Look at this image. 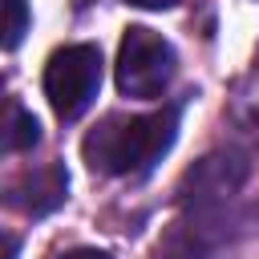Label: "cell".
Wrapping results in <instances>:
<instances>
[{"label": "cell", "instance_id": "obj_1", "mask_svg": "<svg viewBox=\"0 0 259 259\" xmlns=\"http://www.w3.org/2000/svg\"><path fill=\"white\" fill-rule=\"evenodd\" d=\"M178 138V105L154 109V113H113L105 117L97 130H89V138L81 142V154L89 162V170L97 174H150L166 150Z\"/></svg>", "mask_w": 259, "mask_h": 259}, {"label": "cell", "instance_id": "obj_2", "mask_svg": "<svg viewBox=\"0 0 259 259\" xmlns=\"http://www.w3.org/2000/svg\"><path fill=\"white\" fill-rule=\"evenodd\" d=\"M174 73H178V53L162 32H154L146 24L125 28L121 49H117V89H121V97L154 101L170 89Z\"/></svg>", "mask_w": 259, "mask_h": 259}, {"label": "cell", "instance_id": "obj_3", "mask_svg": "<svg viewBox=\"0 0 259 259\" xmlns=\"http://www.w3.org/2000/svg\"><path fill=\"white\" fill-rule=\"evenodd\" d=\"M101 89V49L97 45H65L45 65V97L61 121H77Z\"/></svg>", "mask_w": 259, "mask_h": 259}, {"label": "cell", "instance_id": "obj_4", "mask_svg": "<svg viewBox=\"0 0 259 259\" xmlns=\"http://www.w3.org/2000/svg\"><path fill=\"white\" fill-rule=\"evenodd\" d=\"M247 182V158L235 150H219L206 154L202 162H194L182 182H178V206L186 210V219H214L223 223L227 202L243 190Z\"/></svg>", "mask_w": 259, "mask_h": 259}, {"label": "cell", "instance_id": "obj_5", "mask_svg": "<svg viewBox=\"0 0 259 259\" xmlns=\"http://www.w3.org/2000/svg\"><path fill=\"white\" fill-rule=\"evenodd\" d=\"M65 194H69V174H65V166L53 162V166H40V170L24 174V178L8 190V202H12L16 210L40 219V214L57 210V206L65 202Z\"/></svg>", "mask_w": 259, "mask_h": 259}, {"label": "cell", "instance_id": "obj_6", "mask_svg": "<svg viewBox=\"0 0 259 259\" xmlns=\"http://www.w3.org/2000/svg\"><path fill=\"white\" fill-rule=\"evenodd\" d=\"M40 142V121L24 109V105H8V121H4V150H32Z\"/></svg>", "mask_w": 259, "mask_h": 259}, {"label": "cell", "instance_id": "obj_7", "mask_svg": "<svg viewBox=\"0 0 259 259\" xmlns=\"http://www.w3.org/2000/svg\"><path fill=\"white\" fill-rule=\"evenodd\" d=\"M28 32V4L24 0H4V49H16Z\"/></svg>", "mask_w": 259, "mask_h": 259}, {"label": "cell", "instance_id": "obj_8", "mask_svg": "<svg viewBox=\"0 0 259 259\" xmlns=\"http://www.w3.org/2000/svg\"><path fill=\"white\" fill-rule=\"evenodd\" d=\"M61 259H113V255H105V251H97V247H77V251H65Z\"/></svg>", "mask_w": 259, "mask_h": 259}, {"label": "cell", "instance_id": "obj_9", "mask_svg": "<svg viewBox=\"0 0 259 259\" xmlns=\"http://www.w3.org/2000/svg\"><path fill=\"white\" fill-rule=\"evenodd\" d=\"M138 8H174V0H130Z\"/></svg>", "mask_w": 259, "mask_h": 259}, {"label": "cell", "instance_id": "obj_10", "mask_svg": "<svg viewBox=\"0 0 259 259\" xmlns=\"http://www.w3.org/2000/svg\"><path fill=\"white\" fill-rule=\"evenodd\" d=\"M12 255H16V239L8 235V239H4V259H12Z\"/></svg>", "mask_w": 259, "mask_h": 259}]
</instances>
